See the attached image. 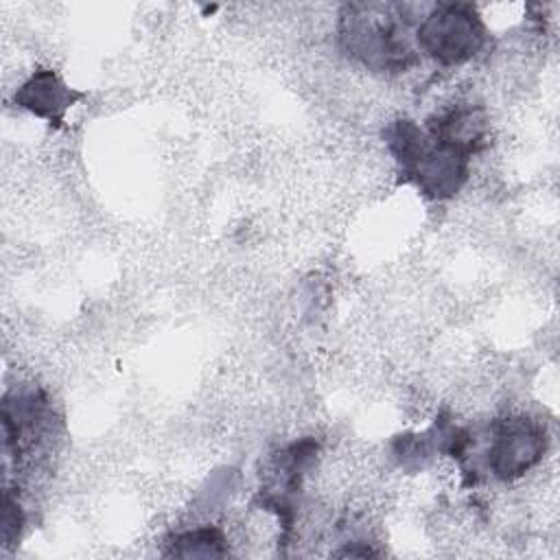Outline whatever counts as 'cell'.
I'll return each mask as SVG.
<instances>
[{
  "label": "cell",
  "mask_w": 560,
  "mask_h": 560,
  "mask_svg": "<svg viewBox=\"0 0 560 560\" xmlns=\"http://www.w3.org/2000/svg\"><path fill=\"white\" fill-rule=\"evenodd\" d=\"M411 7L400 2H348L339 11L337 44L372 72H407L418 63L411 44Z\"/></svg>",
  "instance_id": "obj_1"
},
{
  "label": "cell",
  "mask_w": 560,
  "mask_h": 560,
  "mask_svg": "<svg viewBox=\"0 0 560 560\" xmlns=\"http://www.w3.org/2000/svg\"><path fill=\"white\" fill-rule=\"evenodd\" d=\"M402 182L433 201L453 199L470 175V153L438 140L411 118H398L383 131Z\"/></svg>",
  "instance_id": "obj_2"
},
{
  "label": "cell",
  "mask_w": 560,
  "mask_h": 560,
  "mask_svg": "<svg viewBox=\"0 0 560 560\" xmlns=\"http://www.w3.org/2000/svg\"><path fill=\"white\" fill-rule=\"evenodd\" d=\"M488 42L479 11L468 2H438L416 26L418 52L440 66H462Z\"/></svg>",
  "instance_id": "obj_3"
},
{
  "label": "cell",
  "mask_w": 560,
  "mask_h": 560,
  "mask_svg": "<svg viewBox=\"0 0 560 560\" xmlns=\"http://www.w3.org/2000/svg\"><path fill=\"white\" fill-rule=\"evenodd\" d=\"M547 451L542 424L525 416L503 418L492 424L488 446V468L492 477L512 481L529 472Z\"/></svg>",
  "instance_id": "obj_4"
},
{
  "label": "cell",
  "mask_w": 560,
  "mask_h": 560,
  "mask_svg": "<svg viewBox=\"0 0 560 560\" xmlns=\"http://www.w3.org/2000/svg\"><path fill=\"white\" fill-rule=\"evenodd\" d=\"M83 96L85 92L66 85L55 70L39 68L15 90L13 101L18 107L59 127L63 122L66 112Z\"/></svg>",
  "instance_id": "obj_5"
},
{
  "label": "cell",
  "mask_w": 560,
  "mask_h": 560,
  "mask_svg": "<svg viewBox=\"0 0 560 560\" xmlns=\"http://www.w3.org/2000/svg\"><path fill=\"white\" fill-rule=\"evenodd\" d=\"M424 129L442 142H448L470 155L479 153L488 144V116L483 107L462 103L451 105L431 118H427Z\"/></svg>",
  "instance_id": "obj_6"
},
{
  "label": "cell",
  "mask_w": 560,
  "mask_h": 560,
  "mask_svg": "<svg viewBox=\"0 0 560 560\" xmlns=\"http://www.w3.org/2000/svg\"><path fill=\"white\" fill-rule=\"evenodd\" d=\"M228 538L219 527H195L173 534L166 540L164 556L177 558H223L228 556Z\"/></svg>",
  "instance_id": "obj_7"
},
{
  "label": "cell",
  "mask_w": 560,
  "mask_h": 560,
  "mask_svg": "<svg viewBox=\"0 0 560 560\" xmlns=\"http://www.w3.org/2000/svg\"><path fill=\"white\" fill-rule=\"evenodd\" d=\"M24 525V512L18 503V499L13 497V492L7 488L4 490V510H2V542L4 547L13 545L20 538Z\"/></svg>",
  "instance_id": "obj_8"
}]
</instances>
